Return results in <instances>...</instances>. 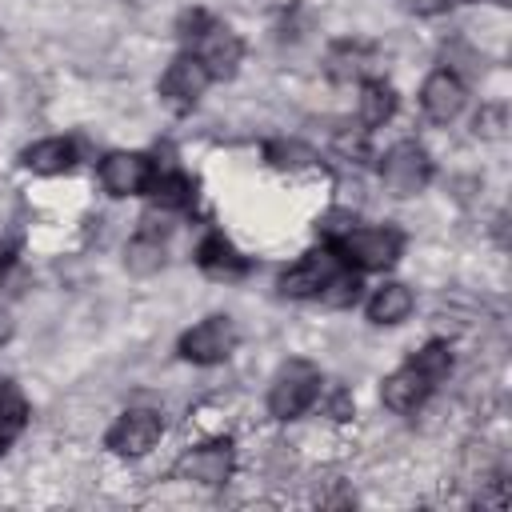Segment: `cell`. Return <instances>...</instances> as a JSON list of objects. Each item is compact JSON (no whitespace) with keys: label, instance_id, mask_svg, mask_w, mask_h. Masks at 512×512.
I'll return each mask as SVG.
<instances>
[{"label":"cell","instance_id":"obj_1","mask_svg":"<svg viewBox=\"0 0 512 512\" xmlns=\"http://www.w3.org/2000/svg\"><path fill=\"white\" fill-rule=\"evenodd\" d=\"M320 384H324V376H320L316 364H308V360H288V364L272 376V384H268V416H272V420H296V416H304V412L316 404Z\"/></svg>","mask_w":512,"mask_h":512},{"label":"cell","instance_id":"obj_2","mask_svg":"<svg viewBox=\"0 0 512 512\" xmlns=\"http://www.w3.org/2000/svg\"><path fill=\"white\" fill-rule=\"evenodd\" d=\"M404 248V236L396 228H352L348 236L336 240V252L348 268H360V272H384L396 264Z\"/></svg>","mask_w":512,"mask_h":512},{"label":"cell","instance_id":"obj_3","mask_svg":"<svg viewBox=\"0 0 512 512\" xmlns=\"http://www.w3.org/2000/svg\"><path fill=\"white\" fill-rule=\"evenodd\" d=\"M432 180V156L424 144L416 140H396L384 156H380V184L392 196H416L424 184Z\"/></svg>","mask_w":512,"mask_h":512},{"label":"cell","instance_id":"obj_4","mask_svg":"<svg viewBox=\"0 0 512 512\" xmlns=\"http://www.w3.org/2000/svg\"><path fill=\"white\" fill-rule=\"evenodd\" d=\"M188 44H192V56L204 64V72L212 80H232L240 60H244V40L220 20H208Z\"/></svg>","mask_w":512,"mask_h":512},{"label":"cell","instance_id":"obj_5","mask_svg":"<svg viewBox=\"0 0 512 512\" xmlns=\"http://www.w3.org/2000/svg\"><path fill=\"white\" fill-rule=\"evenodd\" d=\"M160 436H164V416L156 408H128V412L116 416V424L108 428L104 444H108V452L132 460V456L152 452Z\"/></svg>","mask_w":512,"mask_h":512},{"label":"cell","instance_id":"obj_6","mask_svg":"<svg viewBox=\"0 0 512 512\" xmlns=\"http://www.w3.org/2000/svg\"><path fill=\"white\" fill-rule=\"evenodd\" d=\"M176 348L192 364H224L236 352V324L228 316H204L180 336Z\"/></svg>","mask_w":512,"mask_h":512},{"label":"cell","instance_id":"obj_7","mask_svg":"<svg viewBox=\"0 0 512 512\" xmlns=\"http://www.w3.org/2000/svg\"><path fill=\"white\" fill-rule=\"evenodd\" d=\"M340 268H344V260H340L336 244L316 248V252H304V256L280 276V292L292 296V300H316L320 288H324Z\"/></svg>","mask_w":512,"mask_h":512},{"label":"cell","instance_id":"obj_8","mask_svg":"<svg viewBox=\"0 0 512 512\" xmlns=\"http://www.w3.org/2000/svg\"><path fill=\"white\" fill-rule=\"evenodd\" d=\"M232 468H236V452H232V440H224V436L204 440L176 460V476L204 484V488H220L232 476Z\"/></svg>","mask_w":512,"mask_h":512},{"label":"cell","instance_id":"obj_9","mask_svg":"<svg viewBox=\"0 0 512 512\" xmlns=\"http://www.w3.org/2000/svg\"><path fill=\"white\" fill-rule=\"evenodd\" d=\"M208 84H212V76L204 72V64H200L192 52H184V56H176V60L164 68V76H160V100H164L172 112H192Z\"/></svg>","mask_w":512,"mask_h":512},{"label":"cell","instance_id":"obj_10","mask_svg":"<svg viewBox=\"0 0 512 512\" xmlns=\"http://www.w3.org/2000/svg\"><path fill=\"white\" fill-rule=\"evenodd\" d=\"M152 176H156V164L144 156V152H108L100 160V184L108 196H140L152 188Z\"/></svg>","mask_w":512,"mask_h":512},{"label":"cell","instance_id":"obj_11","mask_svg":"<svg viewBox=\"0 0 512 512\" xmlns=\"http://www.w3.org/2000/svg\"><path fill=\"white\" fill-rule=\"evenodd\" d=\"M464 100H468V88L452 68H436L420 84V112L432 124H452L464 112Z\"/></svg>","mask_w":512,"mask_h":512},{"label":"cell","instance_id":"obj_12","mask_svg":"<svg viewBox=\"0 0 512 512\" xmlns=\"http://www.w3.org/2000/svg\"><path fill=\"white\" fill-rule=\"evenodd\" d=\"M428 392H432V384L412 368V364H404V368H396L392 376H384V384H380V400H384V408L388 412H416L424 400H428Z\"/></svg>","mask_w":512,"mask_h":512},{"label":"cell","instance_id":"obj_13","mask_svg":"<svg viewBox=\"0 0 512 512\" xmlns=\"http://www.w3.org/2000/svg\"><path fill=\"white\" fill-rule=\"evenodd\" d=\"M20 164L36 176H60L76 164V144L68 136H48V140H36L20 152Z\"/></svg>","mask_w":512,"mask_h":512},{"label":"cell","instance_id":"obj_14","mask_svg":"<svg viewBox=\"0 0 512 512\" xmlns=\"http://www.w3.org/2000/svg\"><path fill=\"white\" fill-rule=\"evenodd\" d=\"M196 264H200L212 280H240V276L248 272V260H244L220 232H212V236L200 240V248H196Z\"/></svg>","mask_w":512,"mask_h":512},{"label":"cell","instance_id":"obj_15","mask_svg":"<svg viewBox=\"0 0 512 512\" xmlns=\"http://www.w3.org/2000/svg\"><path fill=\"white\" fill-rule=\"evenodd\" d=\"M412 308H416V296H412V288L408 284H400V280H388V284H380L372 296H368V320L372 324H404L408 316H412Z\"/></svg>","mask_w":512,"mask_h":512},{"label":"cell","instance_id":"obj_16","mask_svg":"<svg viewBox=\"0 0 512 512\" xmlns=\"http://www.w3.org/2000/svg\"><path fill=\"white\" fill-rule=\"evenodd\" d=\"M396 112V88L380 76H368L360 84V100H356V116H360V128H384Z\"/></svg>","mask_w":512,"mask_h":512},{"label":"cell","instance_id":"obj_17","mask_svg":"<svg viewBox=\"0 0 512 512\" xmlns=\"http://www.w3.org/2000/svg\"><path fill=\"white\" fill-rule=\"evenodd\" d=\"M368 72H372V48L368 44L344 40L328 52V76L332 80H368Z\"/></svg>","mask_w":512,"mask_h":512},{"label":"cell","instance_id":"obj_18","mask_svg":"<svg viewBox=\"0 0 512 512\" xmlns=\"http://www.w3.org/2000/svg\"><path fill=\"white\" fill-rule=\"evenodd\" d=\"M28 424V400L12 380H0V452L24 432Z\"/></svg>","mask_w":512,"mask_h":512},{"label":"cell","instance_id":"obj_19","mask_svg":"<svg viewBox=\"0 0 512 512\" xmlns=\"http://www.w3.org/2000/svg\"><path fill=\"white\" fill-rule=\"evenodd\" d=\"M124 264H128V272H136V276H152V272H160V268H164V244H160V236H152V232L144 228L136 240H128V248H124Z\"/></svg>","mask_w":512,"mask_h":512},{"label":"cell","instance_id":"obj_20","mask_svg":"<svg viewBox=\"0 0 512 512\" xmlns=\"http://www.w3.org/2000/svg\"><path fill=\"white\" fill-rule=\"evenodd\" d=\"M432 388L440 384V380H448L452 376V348H448V340H428L412 360H408Z\"/></svg>","mask_w":512,"mask_h":512},{"label":"cell","instance_id":"obj_21","mask_svg":"<svg viewBox=\"0 0 512 512\" xmlns=\"http://www.w3.org/2000/svg\"><path fill=\"white\" fill-rule=\"evenodd\" d=\"M152 200L160 204V208H188L192 204V180L184 176V172H156L152 176Z\"/></svg>","mask_w":512,"mask_h":512},{"label":"cell","instance_id":"obj_22","mask_svg":"<svg viewBox=\"0 0 512 512\" xmlns=\"http://www.w3.org/2000/svg\"><path fill=\"white\" fill-rule=\"evenodd\" d=\"M356 288H360V280H356V272L344 264V268H340V272L320 288V296H316V300H320V304H328V308H344V304H352V300H356Z\"/></svg>","mask_w":512,"mask_h":512},{"label":"cell","instance_id":"obj_23","mask_svg":"<svg viewBox=\"0 0 512 512\" xmlns=\"http://www.w3.org/2000/svg\"><path fill=\"white\" fill-rule=\"evenodd\" d=\"M472 128H476L480 140H504V136H508V104H500V100L484 104V108L476 112Z\"/></svg>","mask_w":512,"mask_h":512},{"label":"cell","instance_id":"obj_24","mask_svg":"<svg viewBox=\"0 0 512 512\" xmlns=\"http://www.w3.org/2000/svg\"><path fill=\"white\" fill-rule=\"evenodd\" d=\"M264 156H268L272 168H288V172L312 164V148H304V144H296V140H272V144L264 148Z\"/></svg>","mask_w":512,"mask_h":512},{"label":"cell","instance_id":"obj_25","mask_svg":"<svg viewBox=\"0 0 512 512\" xmlns=\"http://www.w3.org/2000/svg\"><path fill=\"white\" fill-rule=\"evenodd\" d=\"M352 228H356V216H352L348 208H332V212H328V216L320 220V232H324V236H328L332 244H336L340 236H348Z\"/></svg>","mask_w":512,"mask_h":512},{"label":"cell","instance_id":"obj_26","mask_svg":"<svg viewBox=\"0 0 512 512\" xmlns=\"http://www.w3.org/2000/svg\"><path fill=\"white\" fill-rule=\"evenodd\" d=\"M316 400H324V396H316ZM324 412L332 416V420H348L352 416V392H344L340 384L328 392V400H324Z\"/></svg>","mask_w":512,"mask_h":512},{"label":"cell","instance_id":"obj_27","mask_svg":"<svg viewBox=\"0 0 512 512\" xmlns=\"http://www.w3.org/2000/svg\"><path fill=\"white\" fill-rule=\"evenodd\" d=\"M12 328H16V320H12V308H8L4 300H0V344H4L8 336H12Z\"/></svg>","mask_w":512,"mask_h":512},{"label":"cell","instance_id":"obj_28","mask_svg":"<svg viewBox=\"0 0 512 512\" xmlns=\"http://www.w3.org/2000/svg\"><path fill=\"white\" fill-rule=\"evenodd\" d=\"M12 260H16V256H12V244H4V240H0V276L12 268Z\"/></svg>","mask_w":512,"mask_h":512}]
</instances>
